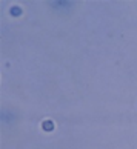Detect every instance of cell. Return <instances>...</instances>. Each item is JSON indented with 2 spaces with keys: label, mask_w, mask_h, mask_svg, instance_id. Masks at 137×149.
I'll list each match as a JSON object with an SVG mask.
<instances>
[{
  "label": "cell",
  "mask_w": 137,
  "mask_h": 149,
  "mask_svg": "<svg viewBox=\"0 0 137 149\" xmlns=\"http://www.w3.org/2000/svg\"><path fill=\"white\" fill-rule=\"evenodd\" d=\"M42 129L43 131H52L54 129V123H52V121L51 120H45V121H42Z\"/></svg>",
  "instance_id": "1"
},
{
  "label": "cell",
  "mask_w": 137,
  "mask_h": 149,
  "mask_svg": "<svg viewBox=\"0 0 137 149\" xmlns=\"http://www.w3.org/2000/svg\"><path fill=\"white\" fill-rule=\"evenodd\" d=\"M11 13H13L14 15H17V14H20V13H22V11H20L19 8H13V9H11Z\"/></svg>",
  "instance_id": "2"
}]
</instances>
